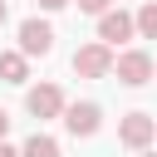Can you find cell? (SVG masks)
I'll use <instances>...</instances> for the list:
<instances>
[{
  "mask_svg": "<svg viewBox=\"0 0 157 157\" xmlns=\"http://www.w3.org/2000/svg\"><path fill=\"white\" fill-rule=\"evenodd\" d=\"M118 142L132 147V152H147V147L157 142V118H152V113H123V123H118Z\"/></svg>",
  "mask_w": 157,
  "mask_h": 157,
  "instance_id": "cell-1",
  "label": "cell"
},
{
  "mask_svg": "<svg viewBox=\"0 0 157 157\" xmlns=\"http://www.w3.org/2000/svg\"><path fill=\"white\" fill-rule=\"evenodd\" d=\"M113 74H118V83L142 88L152 78V54L147 49H123V54H113Z\"/></svg>",
  "mask_w": 157,
  "mask_h": 157,
  "instance_id": "cell-2",
  "label": "cell"
},
{
  "mask_svg": "<svg viewBox=\"0 0 157 157\" xmlns=\"http://www.w3.org/2000/svg\"><path fill=\"white\" fill-rule=\"evenodd\" d=\"M74 74L78 78H108L113 74V49L108 44H83V49H74Z\"/></svg>",
  "mask_w": 157,
  "mask_h": 157,
  "instance_id": "cell-3",
  "label": "cell"
},
{
  "mask_svg": "<svg viewBox=\"0 0 157 157\" xmlns=\"http://www.w3.org/2000/svg\"><path fill=\"white\" fill-rule=\"evenodd\" d=\"M54 49V25L49 20H25L20 25V54L25 59H44Z\"/></svg>",
  "mask_w": 157,
  "mask_h": 157,
  "instance_id": "cell-4",
  "label": "cell"
},
{
  "mask_svg": "<svg viewBox=\"0 0 157 157\" xmlns=\"http://www.w3.org/2000/svg\"><path fill=\"white\" fill-rule=\"evenodd\" d=\"M25 108L44 123V118H64V88L59 83H39V88H29L25 93Z\"/></svg>",
  "mask_w": 157,
  "mask_h": 157,
  "instance_id": "cell-5",
  "label": "cell"
},
{
  "mask_svg": "<svg viewBox=\"0 0 157 157\" xmlns=\"http://www.w3.org/2000/svg\"><path fill=\"white\" fill-rule=\"evenodd\" d=\"M64 128L74 137H93L103 128V108L98 103H64Z\"/></svg>",
  "mask_w": 157,
  "mask_h": 157,
  "instance_id": "cell-6",
  "label": "cell"
},
{
  "mask_svg": "<svg viewBox=\"0 0 157 157\" xmlns=\"http://www.w3.org/2000/svg\"><path fill=\"white\" fill-rule=\"evenodd\" d=\"M137 34V25H132V15L128 10H108V15H98V44H128Z\"/></svg>",
  "mask_w": 157,
  "mask_h": 157,
  "instance_id": "cell-7",
  "label": "cell"
},
{
  "mask_svg": "<svg viewBox=\"0 0 157 157\" xmlns=\"http://www.w3.org/2000/svg\"><path fill=\"white\" fill-rule=\"evenodd\" d=\"M0 78L5 83H25L29 78V59L20 49H0Z\"/></svg>",
  "mask_w": 157,
  "mask_h": 157,
  "instance_id": "cell-8",
  "label": "cell"
},
{
  "mask_svg": "<svg viewBox=\"0 0 157 157\" xmlns=\"http://www.w3.org/2000/svg\"><path fill=\"white\" fill-rule=\"evenodd\" d=\"M20 157H59V142H54L49 132H34V137L20 147Z\"/></svg>",
  "mask_w": 157,
  "mask_h": 157,
  "instance_id": "cell-9",
  "label": "cell"
},
{
  "mask_svg": "<svg viewBox=\"0 0 157 157\" xmlns=\"http://www.w3.org/2000/svg\"><path fill=\"white\" fill-rule=\"evenodd\" d=\"M132 25H137L142 39H157V0H142V10L132 15Z\"/></svg>",
  "mask_w": 157,
  "mask_h": 157,
  "instance_id": "cell-10",
  "label": "cell"
},
{
  "mask_svg": "<svg viewBox=\"0 0 157 157\" xmlns=\"http://www.w3.org/2000/svg\"><path fill=\"white\" fill-rule=\"evenodd\" d=\"M78 10H83V15H108L113 0H78Z\"/></svg>",
  "mask_w": 157,
  "mask_h": 157,
  "instance_id": "cell-11",
  "label": "cell"
},
{
  "mask_svg": "<svg viewBox=\"0 0 157 157\" xmlns=\"http://www.w3.org/2000/svg\"><path fill=\"white\" fill-rule=\"evenodd\" d=\"M69 0H39V10H64Z\"/></svg>",
  "mask_w": 157,
  "mask_h": 157,
  "instance_id": "cell-12",
  "label": "cell"
},
{
  "mask_svg": "<svg viewBox=\"0 0 157 157\" xmlns=\"http://www.w3.org/2000/svg\"><path fill=\"white\" fill-rule=\"evenodd\" d=\"M5 132H10V113L0 108V142H5Z\"/></svg>",
  "mask_w": 157,
  "mask_h": 157,
  "instance_id": "cell-13",
  "label": "cell"
},
{
  "mask_svg": "<svg viewBox=\"0 0 157 157\" xmlns=\"http://www.w3.org/2000/svg\"><path fill=\"white\" fill-rule=\"evenodd\" d=\"M0 157H20V152H15V147H10V142H0Z\"/></svg>",
  "mask_w": 157,
  "mask_h": 157,
  "instance_id": "cell-14",
  "label": "cell"
},
{
  "mask_svg": "<svg viewBox=\"0 0 157 157\" xmlns=\"http://www.w3.org/2000/svg\"><path fill=\"white\" fill-rule=\"evenodd\" d=\"M5 15H10V10H5V0H0V25H5Z\"/></svg>",
  "mask_w": 157,
  "mask_h": 157,
  "instance_id": "cell-15",
  "label": "cell"
},
{
  "mask_svg": "<svg viewBox=\"0 0 157 157\" xmlns=\"http://www.w3.org/2000/svg\"><path fill=\"white\" fill-rule=\"evenodd\" d=\"M142 157H157V152H142Z\"/></svg>",
  "mask_w": 157,
  "mask_h": 157,
  "instance_id": "cell-16",
  "label": "cell"
},
{
  "mask_svg": "<svg viewBox=\"0 0 157 157\" xmlns=\"http://www.w3.org/2000/svg\"><path fill=\"white\" fill-rule=\"evenodd\" d=\"M152 74H157V59H152Z\"/></svg>",
  "mask_w": 157,
  "mask_h": 157,
  "instance_id": "cell-17",
  "label": "cell"
}]
</instances>
